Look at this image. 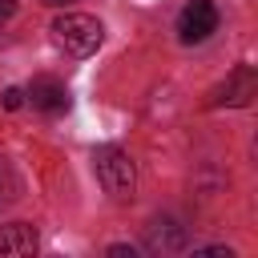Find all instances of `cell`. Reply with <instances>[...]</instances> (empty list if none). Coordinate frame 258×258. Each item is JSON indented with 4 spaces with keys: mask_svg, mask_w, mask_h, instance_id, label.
<instances>
[{
    "mask_svg": "<svg viewBox=\"0 0 258 258\" xmlns=\"http://www.w3.org/2000/svg\"><path fill=\"white\" fill-rule=\"evenodd\" d=\"M206 258H230V246H210V250H202Z\"/></svg>",
    "mask_w": 258,
    "mask_h": 258,
    "instance_id": "cell-10",
    "label": "cell"
},
{
    "mask_svg": "<svg viewBox=\"0 0 258 258\" xmlns=\"http://www.w3.org/2000/svg\"><path fill=\"white\" fill-rule=\"evenodd\" d=\"M214 28H218V8L210 0H189L181 8V16H177V36L185 44H202Z\"/></svg>",
    "mask_w": 258,
    "mask_h": 258,
    "instance_id": "cell-3",
    "label": "cell"
},
{
    "mask_svg": "<svg viewBox=\"0 0 258 258\" xmlns=\"http://www.w3.org/2000/svg\"><path fill=\"white\" fill-rule=\"evenodd\" d=\"M36 250V230L28 222L0 226V254H32Z\"/></svg>",
    "mask_w": 258,
    "mask_h": 258,
    "instance_id": "cell-7",
    "label": "cell"
},
{
    "mask_svg": "<svg viewBox=\"0 0 258 258\" xmlns=\"http://www.w3.org/2000/svg\"><path fill=\"white\" fill-rule=\"evenodd\" d=\"M254 93H258V77H254V69H250V64H238V69L226 77V85L214 89L210 105H250Z\"/></svg>",
    "mask_w": 258,
    "mask_h": 258,
    "instance_id": "cell-4",
    "label": "cell"
},
{
    "mask_svg": "<svg viewBox=\"0 0 258 258\" xmlns=\"http://www.w3.org/2000/svg\"><path fill=\"white\" fill-rule=\"evenodd\" d=\"M109 258H133V246H109Z\"/></svg>",
    "mask_w": 258,
    "mask_h": 258,
    "instance_id": "cell-9",
    "label": "cell"
},
{
    "mask_svg": "<svg viewBox=\"0 0 258 258\" xmlns=\"http://www.w3.org/2000/svg\"><path fill=\"white\" fill-rule=\"evenodd\" d=\"M0 105H4V109H20V105H24V89H4Z\"/></svg>",
    "mask_w": 258,
    "mask_h": 258,
    "instance_id": "cell-8",
    "label": "cell"
},
{
    "mask_svg": "<svg viewBox=\"0 0 258 258\" xmlns=\"http://www.w3.org/2000/svg\"><path fill=\"white\" fill-rule=\"evenodd\" d=\"M145 246L157 250V254H173L185 246V226H177L173 218H153L145 226Z\"/></svg>",
    "mask_w": 258,
    "mask_h": 258,
    "instance_id": "cell-5",
    "label": "cell"
},
{
    "mask_svg": "<svg viewBox=\"0 0 258 258\" xmlns=\"http://www.w3.org/2000/svg\"><path fill=\"white\" fill-rule=\"evenodd\" d=\"M28 97H32V105L44 109V113H64V109H69V89H64L56 77H36V81L28 85Z\"/></svg>",
    "mask_w": 258,
    "mask_h": 258,
    "instance_id": "cell-6",
    "label": "cell"
},
{
    "mask_svg": "<svg viewBox=\"0 0 258 258\" xmlns=\"http://www.w3.org/2000/svg\"><path fill=\"white\" fill-rule=\"evenodd\" d=\"M12 12H16V0H0V20L12 16Z\"/></svg>",
    "mask_w": 258,
    "mask_h": 258,
    "instance_id": "cell-11",
    "label": "cell"
},
{
    "mask_svg": "<svg viewBox=\"0 0 258 258\" xmlns=\"http://www.w3.org/2000/svg\"><path fill=\"white\" fill-rule=\"evenodd\" d=\"M93 169H97V181L105 185V194H109V198H117V202L133 198L137 169H133V157H129L125 149H117V145L97 149V153H93Z\"/></svg>",
    "mask_w": 258,
    "mask_h": 258,
    "instance_id": "cell-2",
    "label": "cell"
},
{
    "mask_svg": "<svg viewBox=\"0 0 258 258\" xmlns=\"http://www.w3.org/2000/svg\"><path fill=\"white\" fill-rule=\"evenodd\" d=\"M52 36H56V44H60L64 52L89 56V52L101 48L105 28H101V20L89 16V12H60V16L52 20Z\"/></svg>",
    "mask_w": 258,
    "mask_h": 258,
    "instance_id": "cell-1",
    "label": "cell"
},
{
    "mask_svg": "<svg viewBox=\"0 0 258 258\" xmlns=\"http://www.w3.org/2000/svg\"><path fill=\"white\" fill-rule=\"evenodd\" d=\"M40 4H48V8H60V4H73V0H40Z\"/></svg>",
    "mask_w": 258,
    "mask_h": 258,
    "instance_id": "cell-12",
    "label": "cell"
}]
</instances>
